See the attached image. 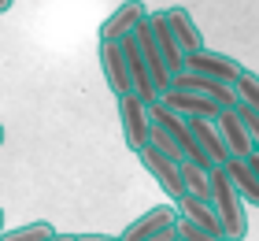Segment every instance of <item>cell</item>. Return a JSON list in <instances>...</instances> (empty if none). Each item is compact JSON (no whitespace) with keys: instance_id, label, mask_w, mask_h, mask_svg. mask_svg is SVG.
I'll return each instance as SVG.
<instances>
[{"instance_id":"1","label":"cell","mask_w":259,"mask_h":241,"mask_svg":"<svg viewBox=\"0 0 259 241\" xmlns=\"http://www.w3.org/2000/svg\"><path fill=\"white\" fill-rule=\"evenodd\" d=\"M207 200L219 215V226H222V237L226 241H244L248 237V204L237 197V189L230 186V178L222 167L211 171V182H207Z\"/></svg>"},{"instance_id":"28","label":"cell","mask_w":259,"mask_h":241,"mask_svg":"<svg viewBox=\"0 0 259 241\" xmlns=\"http://www.w3.org/2000/svg\"><path fill=\"white\" fill-rule=\"evenodd\" d=\"M174 241H185V237H174Z\"/></svg>"},{"instance_id":"15","label":"cell","mask_w":259,"mask_h":241,"mask_svg":"<svg viewBox=\"0 0 259 241\" xmlns=\"http://www.w3.org/2000/svg\"><path fill=\"white\" fill-rule=\"evenodd\" d=\"M163 19H167L170 33L178 38V45L185 48V52H193V48H200V45H204V38H200V26L193 22L189 8H182V4H174V8H163Z\"/></svg>"},{"instance_id":"24","label":"cell","mask_w":259,"mask_h":241,"mask_svg":"<svg viewBox=\"0 0 259 241\" xmlns=\"http://www.w3.org/2000/svg\"><path fill=\"white\" fill-rule=\"evenodd\" d=\"M45 241H74V234H49Z\"/></svg>"},{"instance_id":"21","label":"cell","mask_w":259,"mask_h":241,"mask_svg":"<svg viewBox=\"0 0 259 241\" xmlns=\"http://www.w3.org/2000/svg\"><path fill=\"white\" fill-rule=\"evenodd\" d=\"M174 237H178V230H174V223H170V226H163V230H156V234H148L145 241H174Z\"/></svg>"},{"instance_id":"4","label":"cell","mask_w":259,"mask_h":241,"mask_svg":"<svg viewBox=\"0 0 259 241\" xmlns=\"http://www.w3.org/2000/svg\"><path fill=\"white\" fill-rule=\"evenodd\" d=\"M115 104H119V119H122V137H126V149H130V152H141V149L148 145V130H152L148 104H141L134 93L115 96Z\"/></svg>"},{"instance_id":"7","label":"cell","mask_w":259,"mask_h":241,"mask_svg":"<svg viewBox=\"0 0 259 241\" xmlns=\"http://www.w3.org/2000/svg\"><path fill=\"white\" fill-rule=\"evenodd\" d=\"M159 104H167L170 112L178 115H200V119H219V112H226V108H219L215 100H207L204 93H193V89H178V86H167L159 93Z\"/></svg>"},{"instance_id":"16","label":"cell","mask_w":259,"mask_h":241,"mask_svg":"<svg viewBox=\"0 0 259 241\" xmlns=\"http://www.w3.org/2000/svg\"><path fill=\"white\" fill-rule=\"evenodd\" d=\"M178 171H182L185 193H193V197H207V182H211V171H207V167H200V163H193V160H182Z\"/></svg>"},{"instance_id":"6","label":"cell","mask_w":259,"mask_h":241,"mask_svg":"<svg viewBox=\"0 0 259 241\" xmlns=\"http://www.w3.org/2000/svg\"><path fill=\"white\" fill-rule=\"evenodd\" d=\"M148 33H152V41H156L159 56H163V67L170 71V78L182 75V71H185V48H182L178 38L170 33L167 19H163V11H148Z\"/></svg>"},{"instance_id":"2","label":"cell","mask_w":259,"mask_h":241,"mask_svg":"<svg viewBox=\"0 0 259 241\" xmlns=\"http://www.w3.org/2000/svg\"><path fill=\"white\" fill-rule=\"evenodd\" d=\"M185 130H189V141H193V163L207 167V171L226 163V149H222V137L215 130V119L185 115Z\"/></svg>"},{"instance_id":"19","label":"cell","mask_w":259,"mask_h":241,"mask_svg":"<svg viewBox=\"0 0 259 241\" xmlns=\"http://www.w3.org/2000/svg\"><path fill=\"white\" fill-rule=\"evenodd\" d=\"M233 112H237V119L244 123V130H248V141H252V152H259V112H252L248 104H233Z\"/></svg>"},{"instance_id":"8","label":"cell","mask_w":259,"mask_h":241,"mask_svg":"<svg viewBox=\"0 0 259 241\" xmlns=\"http://www.w3.org/2000/svg\"><path fill=\"white\" fill-rule=\"evenodd\" d=\"M145 15H148V8L141 4V0H122V4L100 22V41H119V38H126V33L134 30Z\"/></svg>"},{"instance_id":"22","label":"cell","mask_w":259,"mask_h":241,"mask_svg":"<svg viewBox=\"0 0 259 241\" xmlns=\"http://www.w3.org/2000/svg\"><path fill=\"white\" fill-rule=\"evenodd\" d=\"M74 241H122L119 234H74Z\"/></svg>"},{"instance_id":"20","label":"cell","mask_w":259,"mask_h":241,"mask_svg":"<svg viewBox=\"0 0 259 241\" xmlns=\"http://www.w3.org/2000/svg\"><path fill=\"white\" fill-rule=\"evenodd\" d=\"M174 230H178V237H185V241H226V237H215V234L200 230V226L185 223V219H174Z\"/></svg>"},{"instance_id":"26","label":"cell","mask_w":259,"mask_h":241,"mask_svg":"<svg viewBox=\"0 0 259 241\" xmlns=\"http://www.w3.org/2000/svg\"><path fill=\"white\" fill-rule=\"evenodd\" d=\"M0 230H4V208H0Z\"/></svg>"},{"instance_id":"5","label":"cell","mask_w":259,"mask_h":241,"mask_svg":"<svg viewBox=\"0 0 259 241\" xmlns=\"http://www.w3.org/2000/svg\"><path fill=\"white\" fill-rule=\"evenodd\" d=\"M141 156V167L156 178V186L167 193L170 200H178L185 197V186H182V171H178V160H170V156H163L156 145H145V149L137 152Z\"/></svg>"},{"instance_id":"27","label":"cell","mask_w":259,"mask_h":241,"mask_svg":"<svg viewBox=\"0 0 259 241\" xmlns=\"http://www.w3.org/2000/svg\"><path fill=\"white\" fill-rule=\"evenodd\" d=\"M0 145H4V126H0Z\"/></svg>"},{"instance_id":"3","label":"cell","mask_w":259,"mask_h":241,"mask_svg":"<svg viewBox=\"0 0 259 241\" xmlns=\"http://www.w3.org/2000/svg\"><path fill=\"white\" fill-rule=\"evenodd\" d=\"M185 71L204 75V78H215V82H222V86H233V82L241 78L244 63L233 59L230 52H215V48L200 45V48H193V52H185Z\"/></svg>"},{"instance_id":"23","label":"cell","mask_w":259,"mask_h":241,"mask_svg":"<svg viewBox=\"0 0 259 241\" xmlns=\"http://www.w3.org/2000/svg\"><path fill=\"white\" fill-rule=\"evenodd\" d=\"M244 160H248V167H252V171H255V178H259V152H248Z\"/></svg>"},{"instance_id":"17","label":"cell","mask_w":259,"mask_h":241,"mask_svg":"<svg viewBox=\"0 0 259 241\" xmlns=\"http://www.w3.org/2000/svg\"><path fill=\"white\" fill-rule=\"evenodd\" d=\"M49 234H56V226L52 223H26V226H15V230H0V241H45Z\"/></svg>"},{"instance_id":"9","label":"cell","mask_w":259,"mask_h":241,"mask_svg":"<svg viewBox=\"0 0 259 241\" xmlns=\"http://www.w3.org/2000/svg\"><path fill=\"white\" fill-rule=\"evenodd\" d=\"M174 212H178V219H185V223L200 226V230H207V234L222 237L219 215H215V208H211V200H207V197H193V193H185V197L174 200Z\"/></svg>"},{"instance_id":"11","label":"cell","mask_w":259,"mask_h":241,"mask_svg":"<svg viewBox=\"0 0 259 241\" xmlns=\"http://www.w3.org/2000/svg\"><path fill=\"white\" fill-rule=\"evenodd\" d=\"M97 56H100V71H104V82H108V89H111L115 96L130 93V75H126V59H122L119 41H100Z\"/></svg>"},{"instance_id":"13","label":"cell","mask_w":259,"mask_h":241,"mask_svg":"<svg viewBox=\"0 0 259 241\" xmlns=\"http://www.w3.org/2000/svg\"><path fill=\"white\" fill-rule=\"evenodd\" d=\"M215 130H219V137H222V149H226V156H248V152H252L248 130H244V123L237 119V112H233V108L219 112Z\"/></svg>"},{"instance_id":"25","label":"cell","mask_w":259,"mask_h":241,"mask_svg":"<svg viewBox=\"0 0 259 241\" xmlns=\"http://www.w3.org/2000/svg\"><path fill=\"white\" fill-rule=\"evenodd\" d=\"M11 4H15V0H0V15H4V11H8Z\"/></svg>"},{"instance_id":"14","label":"cell","mask_w":259,"mask_h":241,"mask_svg":"<svg viewBox=\"0 0 259 241\" xmlns=\"http://www.w3.org/2000/svg\"><path fill=\"white\" fill-rule=\"evenodd\" d=\"M174 219H178V212H174V200H170V204H159V208H148L145 215H137V219L130 223L119 237H122V241H145L148 234H156V230H163V226H170Z\"/></svg>"},{"instance_id":"12","label":"cell","mask_w":259,"mask_h":241,"mask_svg":"<svg viewBox=\"0 0 259 241\" xmlns=\"http://www.w3.org/2000/svg\"><path fill=\"white\" fill-rule=\"evenodd\" d=\"M222 171H226L230 186L237 189V197L248 204V208H259V178H255V171L248 167V160H244V156H226Z\"/></svg>"},{"instance_id":"10","label":"cell","mask_w":259,"mask_h":241,"mask_svg":"<svg viewBox=\"0 0 259 241\" xmlns=\"http://www.w3.org/2000/svg\"><path fill=\"white\" fill-rule=\"evenodd\" d=\"M170 86H178V89H193V93H204L207 100H215L219 108H233V104H237V93H233V86H222V82L204 78V75H193V71H182V75H174V78H170Z\"/></svg>"},{"instance_id":"18","label":"cell","mask_w":259,"mask_h":241,"mask_svg":"<svg viewBox=\"0 0 259 241\" xmlns=\"http://www.w3.org/2000/svg\"><path fill=\"white\" fill-rule=\"evenodd\" d=\"M233 93H237V100H241V104H248L252 112H259V75H255V71L244 67V71H241V78L233 82Z\"/></svg>"}]
</instances>
